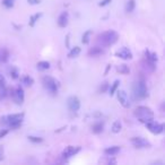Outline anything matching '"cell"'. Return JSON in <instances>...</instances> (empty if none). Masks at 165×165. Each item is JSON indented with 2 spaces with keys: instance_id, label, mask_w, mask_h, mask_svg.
<instances>
[{
  "instance_id": "obj_1",
  "label": "cell",
  "mask_w": 165,
  "mask_h": 165,
  "mask_svg": "<svg viewBox=\"0 0 165 165\" xmlns=\"http://www.w3.org/2000/svg\"><path fill=\"white\" fill-rule=\"evenodd\" d=\"M24 120V113H14V114L5 115L0 118V125L7 126L11 130L18 129L22 126Z\"/></svg>"
},
{
  "instance_id": "obj_2",
  "label": "cell",
  "mask_w": 165,
  "mask_h": 165,
  "mask_svg": "<svg viewBox=\"0 0 165 165\" xmlns=\"http://www.w3.org/2000/svg\"><path fill=\"white\" fill-rule=\"evenodd\" d=\"M119 39V34L113 30L105 31L103 33H101L97 36V42L101 44L102 47H111L114 43H117V41Z\"/></svg>"
},
{
  "instance_id": "obj_3",
  "label": "cell",
  "mask_w": 165,
  "mask_h": 165,
  "mask_svg": "<svg viewBox=\"0 0 165 165\" xmlns=\"http://www.w3.org/2000/svg\"><path fill=\"white\" fill-rule=\"evenodd\" d=\"M134 115L136 118H138V120L142 123L153 121L154 120V113H153L152 109L148 106H138L135 109L134 111Z\"/></svg>"
},
{
  "instance_id": "obj_4",
  "label": "cell",
  "mask_w": 165,
  "mask_h": 165,
  "mask_svg": "<svg viewBox=\"0 0 165 165\" xmlns=\"http://www.w3.org/2000/svg\"><path fill=\"white\" fill-rule=\"evenodd\" d=\"M132 95L136 100L142 101L145 100L148 96V92H147V86H146L145 80H138L136 81L134 86H132Z\"/></svg>"
},
{
  "instance_id": "obj_5",
  "label": "cell",
  "mask_w": 165,
  "mask_h": 165,
  "mask_svg": "<svg viewBox=\"0 0 165 165\" xmlns=\"http://www.w3.org/2000/svg\"><path fill=\"white\" fill-rule=\"evenodd\" d=\"M42 84H43L44 88L51 95L58 94V83L53 77H51V76H44L42 78Z\"/></svg>"
},
{
  "instance_id": "obj_6",
  "label": "cell",
  "mask_w": 165,
  "mask_h": 165,
  "mask_svg": "<svg viewBox=\"0 0 165 165\" xmlns=\"http://www.w3.org/2000/svg\"><path fill=\"white\" fill-rule=\"evenodd\" d=\"M11 97H13L14 102L17 105H22L25 100V95H24V89L20 86L11 89Z\"/></svg>"
},
{
  "instance_id": "obj_7",
  "label": "cell",
  "mask_w": 165,
  "mask_h": 165,
  "mask_svg": "<svg viewBox=\"0 0 165 165\" xmlns=\"http://www.w3.org/2000/svg\"><path fill=\"white\" fill-rule=\"evenodd\" d=\"M146 128L148 129L149 131L154 134V135H159L164 131V125L163 123H159V122H155L154 120L149 122H146Z\"/></svg>"
},
{
  "instance_id": "obj_8",
  "label": "cell",
  "mask_w": 165,
  "mask_h": 165,
  "mask_svg": "<svg viewBox=\"0 0 165 165\" xmlns=\"http://www.w3.org/2000/svg\"><path fill=\"white\" fill-rule=\"evenodd\" d=\"M131 144L135 146L136 148H149L152 144L148 142V140H146L145 138H142V137H134L131 138Z\"/></svg>"
},
{
  "instance_id": "obj_9",
  "label": "cell",
  "mask_w": 165,
  "mask_h": 165,
  "mask_svg": "<svg viewBox=\"0 0 165 165\" xmlns=\"http://www.w3.org/2000/svg\"><path fill=\"white\" fill-rule=\"evenodd\" d=\"M67 105L68 109L70 110L71 112H77L79 109H80V101L77 96H69L67 100Z\"/></svg>"
},
{
  "instance_id": "obj_10",
  "label": "cell",
  "mask_w": 165,
  "mask_h": 165,
  "mask_svg": "<svg viewBox=\"0 0 165 165\" xmlns=\"http://www.w3.org/2000/svg\"><path fill=\"white\" fill-rule=\"evenodd\" d=\"M80 147L79 146H67L66 148L64 149V152H62V157L66 159H70V157H72V156H75L77 153L80 152Z\"/></svg>"
},
{
  "instance_id": "obj_11",
  "label": "cell",
  "mask_w": 165,
  "mask_h": 165,
  "mask_svg": "<svg viewBox=\"0 0 165 165\" xmlns=\"http://www.w3.org/2000/svg\"><path fill=\"white\" fill-rule=\"evenodd\" d=\"M117 97H118L119 103L123 106L125 109H129L130 108V102H129V98L127 96V93L125 91H118L117 89Z\"/></svg>"
},
{
  "instance_id": "obj_12",
  "label": "cell",
  "mask_w": 165,
  "mask_h": 165,
  "mask_svg": "<svg viewBox=\"0 0 165 165\" xmlns=\"http://www.w3.org/2000/svg\"><path fill=\"white\" fill-rule=\"evenodd\" d=\"M115 56L118 58H120V59H123V60H130V59H132V52L126 47H120L115 52Z\"/></svg>"
},
{
  "instance_id": "obj_13",
  "label": "cell",
  "mask_w": 165,
  "mask_h": 165,
  "mask_svg": "<svg viewBox=\"0 0 165 165\" xmlns=\"http://www.w3.org/2000/svg\"><path fill=\"white\" fill-rule=\"evenodd\" d=\"M68 20H69V14L68 11H62L58 17V25L59 27H66L68 25Z\"/></svg>"
},
{
  "instance_id": "obj_14",
  "label": "cell",
  "mask_w": 165,
  "mask_h": 165,
  "mask_svg": "<svg viewBox=\"0 0 165 165\" xmlns=\"http://www.w3.org/2000/svg\"><path fill=\"white\" fill-rule=\"evenodd\" d=\"M88 54L89 57H100L102 54H104V50L101 47H93L88 50Z\"/></svg>"
},
{
  "instance_id": "obj_15",
  "label": "cell",
  "mask_w": 165,
  "mask_h": 165,
  "mask_svg": "<svg viewBox=\"0 0 165 165\" xmlns=\"http://www.w3.org/2000/svg\"><path fill=\"white\" fill-rule=\"evenodd\" d=\"M103 130H104V123L101 121L95 122L94 125L92 126V132L95 134V135H98V134L103 132Z\"/></svg>"
},
{
  "instance_id": "obj_16",
  "label": "cell",
  "mask_w": 165,
  "mask_h": 165,
  "mask_svg": "<svg viewBox=\"0 0 165 165\" xmlns=\"http://www.w3.org/2000/svg\"><path fill=\"white\" fill-rule=\"evenodd\" d=\"M120 153V147L119 146H111V147H108V148L104 149V154L108 156H114L117 154Z\"/></svg>"
},
{
  "instance_id": "obj_17",
  "label": "cell",
  "mask_w": 165,
  "mask_h": 165,
  "mask_svg": "<svg viewBox=\"0 0 165 165\" xmlns=\"http://www.w3.org/2000/svg\"><path fill=\"white\" fill-rule=\"evenodd\" d=\"M8 74H9V76L13 79H17V78L19 77V71H18V69L15 66H9V68H8Z\"/></svg>"
},
{
  "instance_id": "obj_18",
  "label": "cell",
  "mask_w": 165,
  "mask_h": 165,
  "mask_svg": "<svg viewBox=\"0 0 165 165\" xmlns=\"http://www.w3.org/2000/svg\"><path fill=\"white\" fill-rule=\"evenodd\" d=\"M36 68H37V70H40V71L47 70V69L50 68V62H49V61H40V62H37Z\"/></svg>"
},
{
  "instance_id": "obj_19",
  "label": "cell",
  "mask_w": 165,
  "mask_h": 165,
  "mask_svg": "<svg viewBox=\"0 0 165 165\" xmlns=\"http://www.w3.org/2000/svg\"><path fill=\"white\" fill-rule=\"evenodd\" d=\"M121 129H122V123L120 120H117V121L113 122V125H112V132L113 134H119V132L121 131Z\"/></svg>"
},
{
  "instance_id": "obj_20",
  "label": "cell",
  "mask_w": 165,
  "mask_h": 165,
  "mask_svg": "<svg viewBox=\"0 0 165 165\" xmlns=\"http://www.w3.org/2000/svg\"><path fill=\"white\" fill-rule=\"evenodd\" d=\"M92 34H93V31H91V30L86 31V32L83 34V36H81V42H83L84 44H88V43H89Z\"/></svg>"
},
{
  "instance_id": "obj_21",
  "label": "cell",
  "mask_w": 165,
  "mask_h": 165,
  "mask_svg": "<svg viewBox=\"0 0 165 165\" xmlns=\"http://www.w3.org/2000/svg\"><path fill=\"white\" fill-rule=\"evenodd\" d=\"M117 70H118V72H120L122 75H128L130 72V68L127 64H119L118 67H117Z\"/></svg>"
},
{
  "instance_id": "obj_22",
  "label": "cell",
  "mask_w": 165,
  "mask_h": 165,
  "mask_svg": "<svg viewBox=\"0 0 165 165\" xmlns=\"http://www.w3.org/2000/svg\"><path fill=\"white\" fill-rule=\"evenodd\" d=\"M135 7H136L135 0H128V2L126 5V11L127 13H132L135 10Z\"/></svg>"
},
{
  "instance_id": "obj_23",
  "label": "cell",
  "mask_w": 165,
  "mask_h": 165,
  "mask_svg": "<svg viewBox=\"0 0 165 165\" xmlns=\"http://www.w3.org/2000/svg\"><path fill=\"white\" fill-rule=\"evenodd\" d=\"M119 85H120V80H115L114 83L112 84V86L109 87V94L111 95V96L115 94V92H117V89H118Z\"/></svg>"
},
{
  "instance_id": "obj_24",
  "label": "cell",
  "mask_w": 165,
  "mask_h": 165,
  "mask_svg": "<svg viewBox=\"0 0 165 165\" xmlns=\"http://www.w3.org/2000/svg\"><path fill=\"white\" fill-rule=\"evenodd\" d=\"M79 53H80V47H75L69 51V53H68V58H76Z\"/></svg>"
},
{
  "instance_id": "obj_25",
  "label": "cell",
  "mask_w": 165,
  "mask_h": 165,
  "mask_svg": "<svg viewBox=\"0 0 165 165\" xmlns=\"http://www.w3.org/2000/svg\"><path fill=\"white\" fill-rule=\"evenodd\" d=\"M8 59H9L8 51H7V49H2V50H1V54H0V61L6 64L7 61H8Z\"/></svg>"
},
{
  "instance_id": "obj_26",
  "label": "cell",
  "mask_w": 165,
  "mask_h": 165,
  "mask_svg": "<svg viewBox=\"0 0 165 165\" xmlns=\"http://www.w3.org/2000/svg\"><path fill=\"white\" fill-rule=\"evenodd\" d=\"M42 16V14L39 13V14H35V15H33V16H31L30 18V23H28V25H30L31 27H33L34 25H35V23H36L37 20H39V18Z\"/></svg>"
},
{
  "instance_id": "obj_27",
  "label": "cell",
  "mask_w": 165,
  "mask_h": 165,
  "mask_svg": "<svg viewBox=\"0 0 165 165\" xmlns=\"http://www.w3.org/2000/svg\"><path fill=\"white\" fill-rule=\"evenodd\" d=\"M23 84L25 85V86H32V85L34 84V79L31 76H24L23 77Z\"/></svg>"
},
{
  "instance_id": "obj_28",
  "label": "cell",
  "mask_w": 165,
  "mask_h": 165,
  "mask_svg": "<svg viewBox=\"0 0 165 165\" xmlns=\"http://www.w3.org/2000/svg\"><path fill=\"white\" fill-rule=\"evenodd\" d=\"M8 92L6 89V86H0V101H2L7 97Z\"/></svg>"
},
{
  "instance_id": "obj_29",
  "label": "cell",
  "mask_w": 165,
  "mask_h": 165,
  "mask_svg": "<svg viewBox=\"0 0 165 165\" xmlns=\"http://www.w3.org/2000/svg\"><path fill=\"white\" fill-rule=\"evenodd\" d=\"M28 140L34 142V144H39V142H43V138H41V137H35V136H28Z\"/></svg>"
},
{
  "instance_id": "obj_30",
  "label": "cell",
  "mask_w": 165,
  "mask_h": 165,
  "mask_svg": "<svg viewBox=\"0 0 165 165\" xmlns=\"http://www.w3.org/2000/svg\"><path fill=\"white\" fill-rule=\"evenodd\" d=\"M14 3H15V0H2V5L6 8H13Z\"/></svg>"
},
{
  "instance_id": "obj_31",
  "label": "cell",
  "mask_w": 165,
  "mask_h": 165,
  "mask_svg": "<svg viewBox=\"0 0 165 165\" xmlns=\"http://www.w3.org/2000/svg\"><path fill=\"white\" fill-rule=\"evenodd\" d=\"M109 87H110L109 83L108 81H104V83L101 85V87H100V93H105V92L109 89Z\"/></svg>"
},
{
  "instance_id": "obj_32",
  "label": "cell",
  "mask_w": 165,
  "mask_h": 165,
  "mask_svg": "<svg viewBox=\"0 0 165 165\" xmlns=\"http://www.w3.org/2000/svg\"><path fill=\"white\" fill-rule=\"evenodd\" d=\"M0 86H6V78L0 72Z\"/></svg>"
},
{
  "instance_id": "obj_33",
  "label": "cell",
  "mask_w": 165,
  "mask_h": 165,
  "mask_svg": "<svg viewBox=\"0 0 165 165\" xmlns=\"http://www.w3.org/2000/svg\"><path fill=\"white\" fill-rule=\"evenodd\" d=\"M112 0H102L101 2L98 3V6L100 7H104V6H106V5H109V3L111 2Z\"/></svg>"
},
{
  "instance_id": "obj_34",
  "label": "cell",
  "mask_w": 165,
  "mask_h": 165,
  "mask_svg": "<svg viewBox=\"0 0 165 165\" xmlns=\"http://www.w3.org/2000/svg\"><path fill=\"white\" fill-rule=\"evenodd\" d=\"M7 134H8V130H7V129H1V130H0V139L3 138Z\"/></svg>"
},
{
  "instance_id": "obj_35",
  "label": "cell",
  "mask_w": 165,
  "mask_h": 165,
  "mask_svg": "<svg viewBox=\"0 0 165 165\" xmlns=\"http://www.w3.org/2000/svg\"><path fill=\"white\" fill-rule=\"evenodd\" d=\"M27 2L31 5H39L41 2V0H27Z\"/></svg>"
},
{
  "instance_id": "obj_36",
  "label": "cell",
  "mask_w": 165,
  "mask_h": 165,
  "mask_svg": "<svg viewBox=\"0 0 165 165\" xmlns=\"http://www.w3.org/2000/svg\"><path fill=\"white\" fill-rule=\"evenodd\" d=\"M3 152H5V149H3V146H0V162L3 159Z\"/></svg>"
},
{
  "instance_id": "obj_37",
  "label": "cell",
  "mask_w": 165,
  "mask_h": 165,
  "mask_svg": "<svg viewBox=\"0 0 165 165\" xmlns=\"http://www.w3.org/2000/svg\"><path fill=\"white\" fill-rule=\"evenodd\" d=\"M69 34H67V36H66V47H69Z\"/></svg>"
},
{
  "instance_id": "obj_38",
  "label": "cell",
  "mask_w": 165,
  "mask_h": 165,
  "mask_svg": "<svg viewBox=\"0 0 165 165\" xmlns=\"http://www.w3.org/2000/svg\"><path fill=\"white\" fill-rule=\"evenodd\" d=\"M110 68H111V64H108V67H106V69H105V72L104 74L106 75L109 72V70H110Z\"/></svg>"
}]
</instances>
